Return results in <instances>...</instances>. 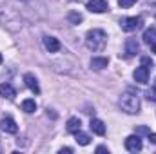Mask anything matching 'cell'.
Returning a JSON list of instances; mask_svg holds the SVG:
<instances>
[{
    "mask_svg": "<svg viewBox=\"0 0 156 154\" xmlns=\"http://www.w3.org/2000/svg\"><path fill=\"white\" fill-rule=\"evenodd\" d=\"M24 82H26V85H27V89H29V91H33L35 94H38V93H40L38 80H37V76H35V75H31V73L24 75Z\"/></svg>",
    "mask_w": 156,
    "mask_h": 154,
    "instance_id": "8",
    "label": "cell"
},
{
    "mask_svg": "<svg viewBox=\"0 0 156 154\" xmlns=\"http://www.w3.org/2000/svg\"><path fill=\"white\" fill-rule=\"evenodd\" d=\"M67 18H69V22H71V24H80V22L83 20V16H82L80 13H76V11H71V13L67 15Z\"/></svg>",
    "mask_w": 156,
    "mask_h": 154,
    "instance_id": "18",
    "label": "cell"
},
{
    "mask_svg": "<svg viewBox=\"0 0 156 154\" xmlns=\"http://www.w3.org/2000/svg\"><path fill=\"white\" fill-rule=\"evenodd\" d=\"M22 111H24V113H27V114L35 113V111H37V102H35V100H31V98L24 100V102H22Z\"/></svg>",
    "mask_w": 156,
    "mask_h": 154,
    "instance_id": "15",
    "label": "cell"
},
{
    "mask_svg": "<svg viewBox=\"0 0 156 154\" xmlns=\"http://www.w3.org/2000/svg\"><path fill=\"white\" fill-rule=\"evenodd\" d=\"M142 65H145V67H153V60L151 58H142Z\"/></svg>",
    "mask_w": 156,
    "mask_h": 154,
    "instance_id": "20",
    "label": "cell"
},
{
    "mask_svg": "<svg viewBox=\"0 0 156 154\" xmlns=\"http://www.w3.org/2000/svg\"><path fill=\"white\" fill-rule=\"evenodd\" d=\"M66 129H67V132H71V134H76L78 131L82 129V121H80V118H69V120H67V125H66Z\"/></svg>",
    "mask_w": 156,
    "mask_h": 154,
    "instance_id": "13",
    "label": "cell"
},
{
    "mask_svg": "<svg viewBox=\"0 0 156 154\" xmlns=\"http://www.w3.org/2000/svg\"><path fill=\"white\" fill-rule=\"evenodd\" d=\"M153 89H154V91H156V80H154V83H153Z\"/></svg>",
    "mask_w": 156,
    "mask_h": 154,
    "instance_id": "26",
    "label": "cell"
},
{
    "mask_svg": "<svg viewBox=\"0 0 156 154\" xmlns=\"http://www.w3.org/2000/svg\"><path fill=\"white\" fill-rule=\"evenodd\" d=\"M0 129L7 134H16L18 132V125L13 118H2L0 120Z\"/></svg>",
    "mask_w": 156,
    "mask_h": 154,
    "instance_id": "5",
    "label": "cell"
},
{
    "mask_svg": "<svg viewBox=\"0 0 156 154\" xmlns=\"http://www.w3.org/2000/svg\"><path fill=\"white\" fill-rule=\"evenodd\" d=\"M96 152H109V151H107V147H102L100 145V147H96Z\"/></svg>",
    "mask_w": 156,
    "mask_h": 154,
    "instance_id": "24",
    "label": "cell"
},
{
    "mask_svg": "<svg viewBox=\"0 0 156 154\" xmlns=\"http://www.w3.org/2000/svg\"><path fill=\"white\" fill-rule=\"evenodd\" d=\"M134 4H136V0H118V5L123 7V9H127V7H131Z\"/></svg>",
    "mask_w": 156,
    "mask_h": 154,
    "instance_id": "19",
    "label": "cell"
},
{
    "mask_svg": "<svg viewBox=\"0 0 156 154\" xmlns=\"http://www.w3.org/2000/svg\"><path fill=\"white\" fill-rule=\"evenodd\" d=\"M44 45L49 53H58L60 51V42L55 37H44Z\"/></svg>",
    "mask_w": 156,
    "mask_h": 154,
    "instance_id": "9",
    "label": "cell"
},
{
    "mask_svg": "<svg viewBox=\"0 0 156 154\" xmlns=\"http://www.w3.org/2000/svg\"><path fill=\"white\" fill-rule=\"evenodd\" d=\"M142 38H144L145 44H154L156 42V27H149V29H145Z\"/></svg>",
    "mask_w": 156,
    "mask_h": 154,
    "instance_id": "16",
    "label": "cell"
},
{
    "mask_svg": "<svg viewBox=\"0 0 156 154\" xmlns=\"http://www.w3.org/2000/svg\"><path fill=\"white\" fill-rule=\"evenodd\" d=\"M147 136H149V142H151V143H154V145H156V134H154V132H149Z\"/></svg>",
    "mask_w": 156,
    "mask_h": 154,
    "instance_id": "22",
    "label": "cell"
},
{
    "mask_svg": "<svg viewBox=\"0 0 156 154\" xmlns=\"http://www.w3.org/2000/svg\"><path fill=\"white\" fill-rule=\"evenodd\" d=\"M87 9L91 13H105L109 9V5H107L105 0H89L87 2Z\"/></svg>",
    "mask_w": 156,
    "mask_h": 154,
    "instance_id": "6",
    "label": "cell"
},
{
    "mask_svg": "<svg viewBox=\"0 0 156 154\" xmlns=\"http://www.w3.org/2000/svg\"><path fill=\"white\" fill-rule=\"evenodd\" d=\"M120 107L127 114H138L140 113V98L134 93H123L120 96Z\"/></svg>",
    "mask_w": 156,
    "mask_h": 154,
    "instance_id": "2",
    "label": "cell"
},
{
    "mask_svg": "<svg viewBox=\"0 0 156 154\" xmlns=\"http://www.w3.org/2000/svg\"><path fill=\"white\" fill-rule=\"evenodd\" d=\"M89 127H91V131H93L94 134H98V136H104V134H105V123H104L102 120H98V118H93L91 123H89Z\"/></svg>",
    "mask_w": 156,
    "mask_h": 154,
    "instance_id": "10",
    "label": "cell"
},
{
    "mask_svg": "<svg viewBox=\"0 0 156 154\" xmlns=\"http://www.w3.org/2000/svg\"><path fill=\"white\" fill-rule=\"evenodd\" d=\"M0 96L7 98V100H15L16 96V91L11 83H0Z\"/></svg>",
    "mask_w": 156,
    "mask_h": 154,
    "instance_id": "11",
    "label": "cell"
},
{
    "mask_svg": "<svg viewBox=\"0 0 156 154\" xmlns=\"http://www.w3.org/2000/svg\"><path fill=\"white\" fill-rule=\"evenodd\" d=\"M107 65H109V58H105V56H94V58L91 60V67L96 69V71H102V69H105Z\"/></svg>",
    "mask_w": 156,
    "mask_h": 154,
    "instance_id": "12",
    "label": "cell"
},
{
    "mask_svg": "<svg viewBox=\"0 0 156 154\" xmlns=\"http://www.w3.org/2000/svg\"><path fill=\"white\" fill-rule=\"evenodd\" d=\"M75 138H76V143L78 145H89L91 143V138H89V134H85V132H82V131H78L76 134H75Z\"/></svg>",
    "mask_w": 156,
    "mask_h": 154,
    "instance_id": "17",
    "label": "cell"
},
{
    "mask_svg": "<svg viewBox=\"0 0 156 154\" xmlns=\"http://www.w3.org/2000/svg\"><path fill=\"white\" fill-rule=\"evenodd\" d=\"M151 49H153V53H154V54H156V42H154V44H153V47H151Z\"/></svg>",
    "mask_w": 156,
    "mask_h": 154,
    "instance_id": "25",
    "label": "cell"
},
{
    "mask_svg": "<svg viewBox=\"0 0 156 154\" xmlns=\"http://www.w3.org/2000/svg\"><path fill=\"white\" fill-rule=\"evenodd\" d=\"M107 44V35L102 29H91L85 35V45L91 51H102Z\"/></svg>",
    "mask_w": 156,
    "mask_h": 154,
    "instance_id": "1",
    "label": "cell"
},
{
    "mask_svg": "<svg viewBox=\"0 0 156 154\" xmlns=\"http://www.w3.org/2000/svg\"><path fill=\"white\" fill-rule=\"evenodd\" d=\"M120 27L125 31V33H133L136 31L138 27H142V18L140 16H125L120 20Z\"/></svg>",
    "mask_w": 156,
    "mask_h": 154,
    "instance_id": "3",
    "label": "cell"
},
{
    "mask_svg": "<svg viewBox=\"0 0 156 154\" xmlns=\"http://www.w3.org/2000/svg\"><path fill=\"white\" fill-rule=\"evenodd\" d=\"M133 78H134L138 83H147V82H149V67H145V65L136 67L134 73H133Z\"/></svg>",
    "mask_w": 156,
    "mask_h": 154,
    "instance_id": "7",
    "label": "cell"
},
{
    "mask_svg": "<svg viewBox=\"0 0 156 154\" xmlns=\"http://www.w3.org/2000/svg\"><path fill=\"white\" fill-rule=\"evenodd\" d=\"M136 132H138V134H149V129H147V127H140Z\"/></svg>",
    "mask_w": 156,
    "mask_h": 154,
    "instance_id": "21",
    "label": "cell"
},
{
    "mask_svg": "<svg viewBox=\"0 0 156 154\" xmlns=\"http://www.w3.org/2000/svg\"><path fill=\"white\" fill-rule=\"evenodd\" d=\"M0 64H2V54H0Z\"/></svg>",
    "mask_w": 156,
    "mask_h": 154,
    "instance_id": "27",
    "label": "cell"
},
{
    "mask_svg": "<svg viewBox=\"0 0 156 154\" xmlns=\"http://www.w3.org/2000/svg\"><path fill=\"white\" fill-rule=\"evenodd\" d=\"M58 152H60V154H64V152L71 154V152H73V149H71V147H64V149H60V151H58Z\"/></svg>",
    "mask_w": 156,
    "mask_h": 154,
    "instance_id": "23",
    "label": "cell"
},
{
    "mask_svg": "<svg viewBox=\"0 0 156 154\" xmlns=\"http://www.w3.org/2000/svg\"><path fill=\"white\" fill-rule=\"evenodd\" d=\"M138 51H140V44H138L134 38H129L127 42H125V53H127L129 56H134Z\"/></svg>",
    "mask_w": 156,
    "mask_h": 154,
    "instance_id": "14",
    "label": "cell"
},
{
    "mask_svg": "<svg viewBox=\"0 0 156 154\" xmlns=\"http://www.w3.org/2000/svg\"><path fill=\"white\" fill-rule=\"evenodd\" d=\"M125 149L129 152H140L142 151V140L138 134H133V136H127L125 138Z\"/></svg>",
    "mask_w": 156,
    "mask_h": 154,
    "instance_id": "4",
    "label": "cell"
}]
</instances>
